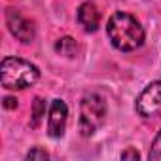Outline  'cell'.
<instances>
[{
	"label": "cell",
	"mask_w": 161,
	"mask_h": 161,
	"mask_svg": "<svg viewBox=\"0 0 161 161\" xmlns=\"http://www.w3.org/2000/svg\"><path fill=\"white\" fill-rule=\"evenodd\" d=\"M106 34L110 44L123 53L135 51L144 44V29L136 17L127 12H116L106 23Z\"/></svg>",
	"instance_id": "1"
},
{
	"label": "cell",
	"mask_w": 161,
	"mask_h": 161,
	"mask_svg": "<svg viewBox=\"0 0 161 161\" xmlns=\"http://www.w3.org/2000/svg\"><path fill=\"white\" fill-rule=\"evenodd\" d=\"M40 80V70L31 61L19 57H4L0 63V82L4 89L21 91L32 87Z\"/></svg>",
	"instance_id": "2"
},
{
	"label": "cell",
	"mask_w": 161,
	"mask_h": 161,
	"mask_svg": "<svg viewBox=\"0 0 161 161\" xmlns=\"http://www.w3.org/2000/svg\"><path fill=\"white\" fill-rule=\"evenodd\" d=\"M106 101L99 93H86L80 103L78 127L82 136H93L106 119Z\"/></svg>",
	"instance_id": "3"
},
{
	"label": "cell",
	"mask_w": 161,
	"mask_h": 161,
	"mask_svg": "<svg viewBox=\"0 0 161 161\" xmlns=\"http://www.w3.org/2000/svg\"><path fill=\"white\" fill-rule=\"evenodd\" d=\"M135 110L142 118H159L161 116V80L150 82L138 93Z\"/></svg>",
	"instance_id": "4"
},
{
	"label": "cell",
	"mask_w": 161,
	"mask_h": 161,
	"mask_svg": "<svg viewBox=\"0 0 161 161\" xmlns=\"http://www.w3.org/2000/svg\"><path fill=\"white\" fill-rule=\"evenodd\" d=\"M6 25H8V31L21 44H31L34 40V36H36V31H34L32 21H29L21 12L14 10V8H8L6 10Z\"/></svg>",
	"instance_id": "5"
},
{
	"label": "cell",
	"mask_w": 161,
	"mask_h": 161,
	"mask_svg": "<svg viewBox=\"0 0 161 161\" xmlns=\"http://www.w3.org/2000/svg\"><path fill=\"white\" fill-rule=\"evenodd\" d=\"M68 106L63 99H53L47 112V135L51 138H61L66 131Z\"/></svg>",
	"instance_id": "6"
},
{
	"label": "cell",
	"mask_w": 161,
	"mask_h": 161,
	"mask_svg": "<svg viewBox=\"0 0 161 161\" xmlns=\"http://www.w3.org/2000/svg\"><path fill=\"white\" fill-rule=\"evenodd\" d=\"M76 19L86 32H97L101 27V14L93 2H84L76 12Z\"/></svg>",
	"instance_id": "7"
},
{
	"label": "cell",
	"mask_w": 161,
	"mask_h": 161,
	"mask_svg": "<svg viewBox=\"0 0 161 161\" xmlns=\"http://www.w3.org/2000/svg\"><path fill=\"white\" fill-rule=\"evenodd\" d=\"M55 51L63 57H74L78 53V44L72 36H63L55 42Z\"/></svg>",
	"instance_id": "8"
},
{
	"label": "cell",
	"mask_w": 161,
	"mask_h": 161,
	"mask_svg": "<svg viewBox=\"0 0 161 161\" xmlns=\"http://www.w3.org/2000/svg\"><path fill=\"white\" fill-rule=\"evenodd\" d=\"M46 108H47L46 101L42 97H34V101H32V114H31V127L36 129L40 125V121L46 116Z\"/></svg>",
	"instance_id": "9"
},
{
	"label": "cell",
	"mask_w": 161,
	"mask_h": 161,
	"mask_svg": "<svg viewBox=\"0 0 161 161\" xmlns=\"http://www.w3.org/2000/svg\"><path fill=\"white\" fill-rule=\"evenodd\" d=\"M148 159L152 161H157V159H161V129H159V133L155 135V138H153V142H152V148H150V153H148Z\"/></svg>",
	"instance_id": "10"
},
{
	"label": "cell",
	"mask_w": 161,
	"mask_h": 161,
	"mask_svg": "<svg viewBox=\"0 0 161 161\" xmlns=\"http://www.w3.org/2000/svg\"><path fill=\"white\" fill-rule=\"evenodd\" d=\"M49 157V153L46 152V150H42V148H32L29 153H27V159L31 161V159H42V161H46Z\"/></svg>",
	"instance_id": "11"
},
{
	"label": "cell",
	"mask_w": 161,
	"mask_h": 161,
	"mask_svg": "<svg viewBox=\"0 0 161 161\" xmlns=\"http://www.w3.org/2000/svg\"><path fill=\"white\" fill-rule=\"evenodd\" d=\"M119 157H121V159H135V161H138V159H140V153H138L136 150H133V148H127V150H123V152L119 153Z\"/></svg>",
	"instance_id": "12"
},
{
	"label": "cell",
	"mask_w": 161,
	"mask_h": 161,
	"mask_svg": "<svg viewBox=\"0 0 161 161\" xmlns=\"http://www.w3.org/2000/svg\"><path fill=\"white\" fill-rule=\"evenodd\" d=\"M2 104H4V108H17V99H14V97H6Z\"/></svg>",
	"instance_id": "13"
}]
</instances>
